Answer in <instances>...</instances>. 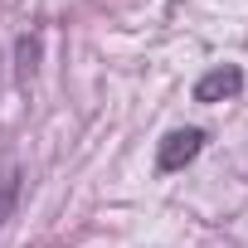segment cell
Masks as SVG:
<instances>
[{
	"label": "cell",
	"instance_id": "277c9868",
	"mask_svg": "<svg viewBox=\"0 0 248 248\" xmlns=\"http://www.w3.org/2000/svg\"><path fill=\"white\" fill-rule=\"evenodd\" d=\"M34 68H39V39L34 34H20L15 39V73L20 78H34Z\"/></svg>",
	"mask_w": 248,
	"mask_h": 248
},
{
	"label": "cell",
	"instance_id": "7a4b0ae2",
	"mask_svg": "<svg viewBox=\"0 0 248 248\" xmlns=\"http://www.w3.org/2000/svg\"><path fill=\"white\" fill-rule=\"evenodd\" d=\"M243 93V68L238 63H219L209 73H200L195 83V102H233Z\"/></svg>",
	"mask_w": 248,
	"mask_h": 248
},
{
	"label": "cell",
	"instance_id": "6da1fadb",
	"mask_svg": "<svg viewBox=\"0 0 248 248\" xmlns=\"http://www.w3.org/2000/svg\"><path fill=\"white\" fill-rule=\"evenodd\" d=\"M204 141H209V132H204V127H175V132L161 141V151H156V170H161V175L185 170V166L204 151Z\"/></svg>",
	"mask_w": 248,
	"mask_h": 248
},
{
	"label": "cell",
	"instance_id": "3957f363",
	"mask_svg": "<svg viewBox=\"0 0 248 248\" xmlns=\"http://www.w3.org/2000/svg\"><path fill=\"white\" fill-rule=\"evenodd\" d=\"M20 185H25L20 166H10L5 175H0V229H5V219L15 214V200H20Z\"/></svg>",
	"mask_w": 248,
	"mask_h": 248
}]
</instances>
